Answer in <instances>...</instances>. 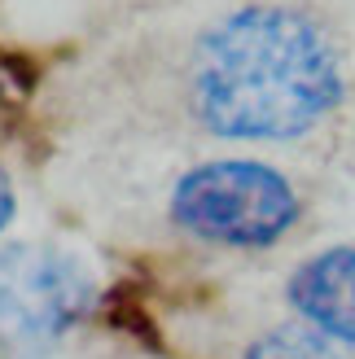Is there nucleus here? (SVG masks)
<instances>
[{"instance_id":"6","label":"nucleus","mask_w":355,"mask_h":359,"mask_svg":"<svg viewBox=\"0 0 355 359\" xmlns=\"http://www.w3.org/2000/svg\"><path fill=\"white\" fill-rule=\"evenodd\" d=\"M13 215H18V197H13V184H9L5 167H0V232L13 224Z\"/></svg>"},{"instance_id":"4","label":"nucleus","mask_w":355,"mask_h":359,"mask_svg":"<svg viewBox=\"0 0 355 359\" xmlns=\"http://www.w3.org/2000/svg\"><path fill=\"white\" fill-rule=\"evenodd\" d=\"M286 302L307 329L355 346V245H329L286 280Z\"/></svg>"},{"instance_id":"1","label":"nucleus","mask_w":355,"mask_h":359,"mask_svg":"<svg viewBox=\"0 0 355 359\" xmlns=\"http://www.w3.org/2000/svg\"><path fill=\"white\" fill-rule=\"evenodd\" d=\"M189 101L220 140H298L338 110L342 62L307 13L246 5L198 35Z\"/></svg>"},{"instance_id":"2","label":"nucleus","mask_w":355,"mask_h":359,"mask_svg":"<svg viewBox=\"0 0 355 359\" xmlns=\"http://www.w3.org/2000/svg\"><path fill=\"white\" fill-rule=\"evenodd\" d=\"M298 193L259 158H210L171 189V219L202 245L268 250L298 224Z\"/></svg>"},{"instance_id":"5","label":"nucleus","mask_w":355,"mask_h":359,"mask_svg":"<svg viewBox=\"0 0 355 359\" xmlns=\"http://www.w3.org/2000/svg\"><path fill=\"white\" fill-rule=\"evenodd\" d=\"M241 359H351V351L342 342H333V337L307 329L303 320H290V325L263 329L241 351Z\"/></svg>"},{"instance_id":"3","label":"nucleus","mask_w":355,"mask_h":359,"mask_svg":"<svg viewBox=\"0 0 355 359\" xmlns=\"http://www.w3.org/2000/svg\"><path fill=\"white\" fill-rule=\"evenodd\" d=\"M97 307L93 272L53 245H0V337L18 351H48Z\"/></svg>"}]
</instances>
